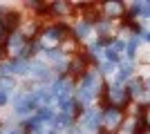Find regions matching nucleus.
I'll list each match as a JSON object with an SVG mask.
<instances>
[{
  "mask_svg": "<svg viewBox=\"0 0 150 134\" xmlns=\"http://www.w3.org/2000/svg\"><path fill=\"white\" fill-rule=\"evenodd\" d=\"M103 51H105V47H101V45H92V47H90V54H92V56H101Z\"/></svg>",
  "mask_w": 150,
  "mask_h": 134,
  "instance_id": "a211bd4d",
  "label": "nucleus"
},
{
  "mask_svg": "<svg viewBox=\"0 0 150 134\" xmlns=\"http://www.w3.org/2000/svg\"><path fill=\"white\" fill-rule=\"evenodd\" d=\"M54 9H56V13H65V5H63V2H56Z\"/></svg>",
  "mask_w": 150,
  "mask_h": 134,
  "instance_id": "4be33fe9",
  "label": "nucleus"
},
{
  "mask_svg": "<svg viewBox=\"0 0 150 134\" xmlns=\"http://www.w3.org/2000/svg\"><path fill=\"white\" fill-rule=\"evenodd\" d=\"M144 38H146V40L150 43V32H146V34H144Z\"/></svg>",
  "mask_w": 150,
  "mask_h": 134,
  "instance_id": "a878e982",
  "label": "nucleus"
},
{
  "mask_svg": "<svg viewBox=\"0 0 150 134\" xmlns=\"http://www.w3.org/2000/svg\"><path fill=\"white\" fill-rule=\"evenodd\" d=\"M137 45H139V38H137V36H134V38H130V43H128V49H125L130 58L137 54Z\"/></svg>",
  "mask_w": 150,
  "mask_h": 134,
  "instance_id": "ddd939ff",
  "label": "nucleus"
},
{
  "mask_svg": "<svg viewBox=\"0 0 150 134\" xmlns=\"http://www.w3.org/2000/svg\"><path fill=\"white\" fill-rule=\"evenodd\" d=\"M9 72H11V74H20V76H27V74H29V63L23 60V58L11 60V63H9Z\"/></svg>",
  "mask_w": 150,
  "mask_h": 134,
  "instance_id": "7ed1b4c3",
  "label": "nucleus"
},
{
  "mask_svg": "<svg viewBox=\"0 0 150 134\" xmlns=\"http://www.w3.org/2000/svg\"><path fill=\"white\" fill-rule=\"evenodd\" d=\"M110 101H112V103H125L123 87H112V89H110Z\"/></svg>",
  "mask_w": 150,
  "mask_h": 134,
  "instance_id": "9b49d317",
  "label": "nucleus"
},
{
  "mask_svg": "<svg viewBox=\"0 0 150 134\" xmlns=\"http://www.w3.org/2000/svg\"><path fill=\"white\" fill-rule=\"evenodd\" d=\"M105 9H108V13H110V16H117V13L121 11V5H119V2H108Z\"/></svg>",
  "mask_w": 150,
  "mask_h": 134,
  "instance_id": "2eb2a0df",
  "label": "nucleus"
},
{
  "mask_svg": "<svg viewBox=\"0 0 150 134\" xmlns=\"http://www.w3.org/2000/svg\"><path fill=\"white\" fill-rule=\"evenodd\" d=\"M23 47H25V38H23L20 34H13L11 38H9V49H11L13 54H20Z\"/></svg>",
  "mask_w": 150,
  "mask_h": 134,
  "instance_id": "0eeeda50",
  "label": "nucleus"
},
{
  "mask_svg": "<svg viewBox=\"0 0 150 134\" xmlns=\"http://www.w3.org/2000/svg\"><path fill=\"white\" fill-rule=\"evenodd\" d=\"M7 98H9V92H5V89H0V105H5Z\"/></svg>",
  "mask_w": 150,
  "mask_h": 134,
  "instance_id": "412c9836",
  "label": "nucleus"
},
{
  "mask_svg": "<svg viewBox=\"0 0 150 134\" xmlns=\"http://www.w3.org/2000/svg\"><path fill=\"white\" fill-rule=\"evenodd\" d=\"M132 74V63H123V69L117 74V83H114V87H121V85L125 83V78Z\"/></svg>",
  "mask_w": 150,
  "mask_h": 134,
  "instance_id": "1a4fd4ad",
  "label": "nucleus"
},
{
  "mask_svg": "<svg viewBox=\"0 0 150 134\" xmlns=\"http://www.w3.org/2000/svg\"><path fill=\"white\" fill-rule=\"evenodd\" d=\"M54 125H56V128H67V130H69V125H72V114H67V112H61V114L56 116Z\"/></svg>",
  "mask_w": 150,
  "mask_h": 134,
  "instance_id": "9d476101",
  "label": "nucleus"
},
{
  "mask_svg": "<svg viewBox=\"0 0 150 134\" xmlns=\"http://www.w3.org/2000/svg\"><path fill=\"white\" fill-rule=\"evenodd\" d=\"M36 116H38V121L43 123V125H45V123H54V121H56V114H54L50 107H40Z\"/></svg>",
  "mask_w": 150,
  "mask_h": 134,
  "instance_id": "6e6552de",
  "label": "nucleus"
},
{
  "mask_svg": "<svg viewBox=\"0 0 150 134\" xmlns=\"http://www.w3.org/2000/svg\"><path fill=\"white\" fill-rule=\"evenodd\" d=\"M141 92V81H132V94H139Z\"/></svg>",
  "mask_w": 150,
  "mask_h": 134,
  "instance_id": "aec40b11",
  "label": "nucleus"
},
{
  "mask_svg": "<svg viewBox=\"0 0 150 134\" xmlns=\"http://www.w3.org/2000/svg\"><path fill=\"white\" fill-rule=\"evenodd\" d=\"M45 38H47V40H58V38H61L58 27H52V29H47V32H45Z\"/></svg>",
  "mask_w": 150,
  "mask_h": 134,
  "instance_id": "4468645a",
  "label": "nucleus"
},
{
  "mask_svg": "<svg viewBox=\"0 0 150 134\" xmlns=\"http://www.w3.org/2000/svg\"><path fill=\"white\" fill-rule=\"evenodd\" d=\"M99 125H101V112H99V109H90V112L83 114V121H81L83 132L94 134L96 130H99Z\"/></svg>",
  "mask_w": 150,
  "mask_h": 134,
  "instance_id": "f03ea898",
  "label": "nucleus"
},
{
  "mask_svg": "<svg viewBox=\"0 0 150 134\" xmlns=\"http://www.w3.org/2000/svg\"><path fill=\"white\" fill-rule=\"evenodd\" d=\"M112 49L114 51H123L125 49V43H123V40H114V43H112Z\"/></svg>",
  "mask_w": 150,
  "mask_h": 134,
  "instance_id": "6ab92c4d",
  "label": "nucleus"
},
{
  "mask_svg": "<svg viewBox=\"0 0 150 134\" xmlns=\"http://www.w3.org/2000/svg\"><path fill=\"white\" fill-rule=\"evenodd\" d=\"M47 134H56V132H47Z\"/></svg>",
  "mask_w": 150,
  "mask_h": 134,
  "instance_id": "cd10ccee",
  "label": "nucleus"
},
{
  "mask_svg": "<svg viewBox=\"0 0 150 134\" xmlns=\"http://www.w3.org/2000/svg\"><path fill=\"white\" fill-rule=\"evenodd\" d=\"M65 134H81V132H79V130H67Z\"/></svg>",
  "mask_w": 150,
  "mask_h": 134,
  "instance_id": "393cba45",
  "label": "nucleus"
},
{
  "mask_svg": "<svg viewBox=\"0 0 150 134\" xmlns=\"http://www.w3.org/2000/svg\"><path fill=\"white\" fill-rule=\"evenodd\" d=\"M148 89H150V78H148Z\"/></svg>",
  "mask_w": 150,
  "mask_h": 134,
  "instance_id": "bb28decb",
  "label": "nucleus"
},
{
  "mask_svg": "<svg viewBox=\"0 0 150 134\" xmlns=\"http://www.w3.org/2000/svg\"><path fill=\"white\" fill-rule=\"evenodd\" d=\"M90 32H92V27H90L88 22H79V25H76V36H79V38H88Z\"/></svg>",
  "mask_w": 150,
  "mask_h": 134,
  "instance_id": "f8f14e48",
  "label": "nucleus"
},
{
  "mask_svg": "<svg viewBox=\"0 0 150 134\" xmlns=\"http://www.w3.org/2000/svg\"><path fill=\"white\" fill-rule=\"evenodd\" d=\"M38 96H36V92L34 94H18V96H13V107H16V112L18 114H23V116H27V114H31V109H36L38 107Z\"/></svg>",
  "mask_w": 150,
  "mask_h": 134,
  "instance_id": "f257e3e1",
  "label": "nucleus"
},
{
  "mask_svg": "<svg viewBox=\"0 0 150 134\" xmlns=\"http://www.w3.org/2000/svg\"><path fill=\"white\" fill-rule=\"evenodd\" d=\"M101 72H103V74H112V72H114V63H110V60H105V63L101 65Z\"/></svg>",
  "mask_w": 150,
  "mask_h": 134,
  "instance_id": "f3484780",
  "label": "nucleus"
},
{
  "mask_svg": "<svg viewBox=\"0 0 150 134\" xmlns=\"http://www.w3.org/2000/svg\"><path fill=\"white\" fill-rule=\"evenodd\" d=\"M108 27H110L108 22H101V25H99V32H101V34H105V32H108Z\"/></svg>",
  "mask_w": 150,
  "mask_h": 134,
  "instance_id": "5701e85b",
  "label": "nucleus"
},
{
  "mask_svg": "<svg viewBox=\"0 0 150 134\" xmlns=\"http://www.w3.org/2000/svg\"><path fill=\"white\" fill-rule=\"evenodd\" d=\"M83 85L88 89H92V92H96V89H99V74H96V72H88V74L83 76Z\"/></svg>",
  "mask_w": 150,
  "mask_h": 134,
  "instance_id": "423d86ee",
  "label": "nucleus"
},
{
  "mask_svg": "<svg viewBox=\"0 0 150 134\" xmlns=\"http://www.w3.org/2000/svg\"><path fill=\"white\" fill-rule=\"evenodd\" d=\"M5 134H23V132H20V130H7Z\"/></svg>",
  "mask_w": 150,
  "mask_h": 134,
  "instance_id": "b1692460",
  "label": "nucleus"
},
{
  "mask_svg": "<svg viewBox=\"0 0 150 134\" xmlns=\"http://www.w3.org/2000/svg\"><path fill=\"white\" fill-rule=\"evenodd\" d=\"M105 56H108V60H110V63H117V60H119V54H117L112 47H108V49H105Z\"/></svg>",
  "mask_w": 150,
  "mask_h": 134,
  "instance_id": "dca6fc26",
  "label": "nucleus"
},
{
  "mask_svg": "<svg viewBox=\"0 0 150 134\" xmlns=\"http://www.w3.org/2000/svg\"><path fill=\"white\" fill-rule=\"evenodd\" d=\"M94 94H96V92H92V89H88L85 85H81V87H79V92H76V101L83 103V105H90V103H92V98H94Z\"/></svg>",
  "mask_w": 150,
  "mask_h": 134,
  "instance_id": "39448f33",
  "label": "nucleus"
},
{
  "mask_svg": "<svg viewBox=\"0 0 150 134\" xmlns=\"http://www.w3.org/2000/svg\"><path fill=\"white\" fill-rule=\"evenodd\" d=\"M103 123H105L108 128H117L121 123V112L119 109H108L105 114H103Z\"/></svg>",
  "mask_w": 150,
  "mask_h": 134,
  "instance_id": "20e7f679",
  "label": "nucleus"
}]
</instances>
